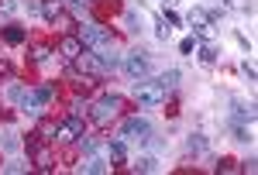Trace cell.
<instances>
[{"label":"cell","mask_w":258,"mask_h":175,"mask_svg":"<svg viewBox=\"0 0 258 175\" xmlns=\"http://www.w3.org/2000/svg\"><path fill=\"white\" fill-rule=\"evenodd\" d=\"M124 21H127V31H141V28H138V14H135V11H127V18H124Z\"/></svg>","instance_id":"cell-31"},{"label":"cell","mask_w":258,"mask_h":175,"mask_svg":"<svg viewBox=\"0 0 258 175\" xmlns=\"http://www.w3.org/2000/svg\"><path fill=\"white\" fill-rule=\"evenodd\" d=\"M217 172L234 175V172H241V161H234V158H220V161H217Z\"/></svg>","instance_id":"cell-18"},{"label":"cell","mask_w":258,"mask_h":175,"mask_svg":"<svg viewBox=\"0 0 258 175\" xmlns=\"http://www.w3.org/2000/svg\"><path fill=\"white\" fill-rule=\"evenodd\" d=\"M179 79H182V72H179V69H169V72H162V76L155 79V82H159L162 90H176V86H179Z\"/></svg>","instance_id":"cell-16"},{"label":"cell","mask_w":258,"mask_h":175,"mask_svg":"<svg viewBox=\"0 0 258 175\" xmlns=\"http://www.w3.org/2000/svg\"><path fill=\"white\" fill-rule=\"evenodd\" d=\"M52 24H59L62 31H73V28H76V21L69 18V14H66V11H62V14H59V18H55V21H52Z\"/></svg>","instance_id":"cell-25"},{"label":"cell","mask_w":258,"mask_h":175,"mask_svg":"<svg viewBox=\"0 0 258 175\" xmlns=\"http://www.w3.org/2000/svg\"><path fill=\"white\" fill-rule=\"evenodd\" d=\"M124 69H127V76H131V79H145V76H148V69H152V55L141 52V48H131V52L124 55Z\"/></svg>","instance_id":"cell-4"},{"label":"cell","mask_w":258,"mask_h":175,"mask_svg":"<svg viewBox=\"0 0 258 175\" xmlns=\"http://www.w3.org/2000/svg\"><path fill=\"white\" fill-rule=\"evenodd\" d=\"M255 168H258V165H255V158H248V161H244V165H241V172H248V175L255 172Z\"/></svg>","instance_id":"cell-37"},{"label":"cell","mask_w":258,"mask_h":175,"mask_svg":"<svg viewBox=\"0 0 258 175\" xmlns=\"http://www.w3.org/2000/svg\"><path fill=\"white\" fill-rule=\"evenodd\" d=\"M80 134H83V117L73 114V117H69V120L59 127V131H55V141H59V144H73Z\"/></svg>","instance_id":"cell-7"},{"label":"cell","mask_w":258,"mask_h":175,"mask_svg":"<svg viewBox=\"0 0 258 175\" xmlns=\"http://www.w3.org/2000/svg\"><path fill=\"white\" fill-rule=\"evenodd\" d=\"M14 11H18V0H0V14H7V18H11Z\"/></svg>","instance_id":"cell-29"},{"label":"cell","mask_w":258,"mask_h":175,"mask_svg":"<svg viewBox=\"0 0 258 175\" xmlns=\"http://www.w3.org/2000/svg\"><path fill=\"white\" fill-rule=\"evenodd\" d=\"M165 24H169V28H179V24H182V18H179L172 7H165Z\"/></svg>","instance_id":"cell-28"},{"label":"cell","mask_w":258,"mask_h":175,"mask_svg":"<svg viewBox=\"0 0 258 175\" xmlns=\"http://www.w3.org/2000/svg\"><path fill=\"white\" fill-rule=\"evenodd\" d=\"M76 38H80V45L86 48V52H107V48H114V35L103 28V24H86V28H80L76 31Z\"/></svg>","instance_id":"cell-1"},{"label":"cell","mask_w":258,"mask_h":175,"mask_svg":"<svg viewBox=\"0 0 258 175\" xmlns=\"http://www.w3.org/2000/svg\"><path fill=\"white\" fill-rule=\"evenodd\" d=\"M120 134L131 137V141H145V137L152 134V124H148L145 117H127V120H124V127H120Z\"/></svg>","instance_id":"cell-5"},{"label":"cell","mask_w":258,"mask_h":175,"mask_svg":"<svg viewBox=\"0 0 258 175\" xmlns=\"http://www.w3.org/2000/svg\"><path fill=\"white\" fill-rule=\"evenodd\" d=\"M234 141H241V144H248L251 137H248V131H244V127H234Z\"/></svg>","instance_id":"cell-32"},{"label":"cell","mask_w":258,"mask_h":175,"mask_svg":"<svg viewBox=\"0 0 258 175\" xmlns=\"http://www.w3.org/2000/svg\"><path fill=\"white\" fill-rule=\"evenodd\" d=\"M197 48H200V38H197V35H189V38L179 41V52H182V55H189V52H197Z\"/></svg>","instance_id":"cell-22"},{"label":"cell","mask_w":258,"mask_h":175,"mask_svg":"<svg viewBox=\"0 0 258 175\" xmlns=\"http://www.w3.org/2000/svg\"><path fill=\"white\" fill-rule=\"evenodd\" d=\"M86 4H100V0H86Z\"/></svg>","instance_id":"cell-39"},{"label":"cell","mask_w":258,"mask_h":175,"mask_svg":"<svg viewBox=\"0 0 258 175\" xmlns=\"http://www.w3.org/2000/svg\"><path fill=\"white\" fill-rule=\"evenodd\" d=\"M107 155H110V161H114V165H124V158H127L124 141H110V144H107Z\"/></svg>","instance_id":"cell-15"},{"label":"cell","mask_w":258,"mask_h":175,"mask_svg":"<svg viewBox=\"0 0 258 175\" xmlns=\"http://www.w3.org/2000/svg\"><path fill=\"white\" fill-rule=\"evenodd\" d=\"M38 97L45 100V103H52V97H55V86H52V82H45V86H38Z\"/></svg>","instance_id":"cell-27"},{"label":"cell","mask_w":258,"mask_h":175,"mask_svg":"<svg viewBox=\"0 0 258 175\" xmlns=\"http://www.w3.org/2000/svg\"><path fill=\"white\" fill-rule=\"evenodd\" d=\"M18 103H21V110H24V114H31V117L45 114V100L38 97V90H24V97H21Z\"/></svg>","instance_id":"cell-9"},{"label":"cell","mask_w":258,"mask_h":175,"mask_svg":"<svg viewBox=\"0 0 258 175\" xmlns=\"http://www.w3.org/2000/svg\"><path fill=\"white\" fill-rule=\"evenodd\" d=\"M76 62V69H80L83 76H90V79H97V76H103V62H100L93 52H80V55L73 58Z\"/></svg>","instance_id":"cell-6"},{"label":"cell","mask_w":258,"mask_h":175,"mask_svg":"<svg viewBox=\"0 0 258 175\" xmlns=\"http://www.w3.org/2000/svg\"><path fill=\"white\" fill-rule=\"evenodd\" d=\"M186 148H189L193 155H203V151H207V137H203V134H193L189 141H186Z\"/></svg>","instance_id":"cell-17"},{"label":"cell","mask_w":258,"mask_h":175,"mask_svg":"<svg viewBox=\"0 0 258 175\" xmlns=\"http://www.w3.org/2000/svg\"><path fill=\"white\" fill-rule=\"evenodd\" d=\"M48 55H52V52H48V45H35V55H31V58H35V62H45Z\"/></svg>","instance_id":"cell-30"},{"label":"cell","mask_w":258,"mask_h":175,"mask_svg":"<svg viewBox=\"0 0 258 175\" xmlns=\"http://www.w3.org/2000/svg\"><path fill=\"white\" fill-rule=\"evenodd\" d=\"M31 161H35V168H38V172H52V168H55V155H52L48 148H41V144L31 151Z\"/></svg>","instance_id":"cell-10"},{"label":"cell","mask_w":258,"mask_h":175,"mask_svg":"<svg viewBox=\"0 0 258 175\" xmlns=\"http://www.w3.org/2000/svg\"><path fill=\"white\" fill-rule=\"evenodd\" d=\"M0 148H4V151H18V148H21L18 134H14V131H7V134H4V141H0Z\"/></svg>","instance_id":"cell-20"},{"label":"cell","mask_w":258,"mask_h":175,"mask_svg":"<svg viewBox=\"0 0 258 175\" xmlns=\"http://www.w3.org/2000/svg\"><path fill=\"white\" fill-rule=\"evenodd\" d=\"M135 100H138V107H145V110H152V107H159V103H165V90H162L159 82H135Z\"/></svg>","instance_id":"cell-3"},{"label":"cell","mask_w":258,"mask_h":175,"mask_svg":"<svg viewBox=\"0 0 258 175\" xmlns=\"http://www.w3.org/2000/svg\"><path fill=\"white\" fill-rule=\"evenodd\" d=\"M162 4H165V7H172V4H176V0H162Z\"/></svg>","instance_id":"cell-38"},{"label":"cell","mask_w":258,"mask_h":175,"mask_svg":"<svg viewBox=\"0 0 258 175\" xmlns=\"http://www.w3.org/2000/svg\"><path fill=\"white\" fill-rule=\"evenodd\" d=\"M80 52H83V45H80V38H76V35H66V38L59 41V55L62 58H69V62H73Z\"/></svg>","instance_id":"cell-11"},{"label":"cell","mask_w":258,"mask_h":175,"mask_svg":"<svg viewBox=\"0 0 258 175\" xmlns=\"http://www.w3.org/2000/svg\"><path fill=\"white\" fill-rule=\"evenodd\" d=\"M11 72H14L11 62H0V79H11Z\"/></svg>","instance_id":"cell-34"},{"label":"cell","mask_w":258,"mask_h":175,"mask_svg":"<svg viewBox=\"0 0 258 175\" xmlns=\"http://www.w3.org/2000/svg\"><path fill=\"white\" fill-rule=\"evenodd\" d=\"M244 76L251 79V82H255V79H258V72H255V65H251V62H244Z\"/></svg>","instance_id":"cell-36"},{"label":"cell","mask_w":258,"mask_h":175,"mask_svg":"<svg viewBox=\"0 0 258 175\" xmlns=\"http://www.w3.org/2000/svg\"><path fill=\"white\" fill-rule=\"evenodd\" d=\"M55 131H59V127H55L52 120H45V117H38V137H52Z\"/></svg>","instance_id":"cell-23"},{"label":"cell","mask_w":258,"mask_h":175,"mask_svg":"<svg viewBox=\"0 0 258 175\" xmlns=\"http://www.w3.org/2000/svg\"><path fill=\"white\" fill-rule=\"evenodd\" d=\"M120 107H124V97H117V93H107V97L97 100V107L90 110V117H93L97 124H110V120L120 114Z\"/></svg>","instance_id":"cell-2"},{"label":"cell","mask_w":258,"mask_h":175,"mask_svg":"<svg viewBox=\"0 0 258 175\" xmlns=\"http://www.w3.org/2000/svg\"><path fill=\"white\" fill-rule=\"evenodd\" d=\"M59 14H62V0H41V18L48 21V24L59 18Z\"/></svg>","instance_id":"cell-14"},{"label":"cell","mask_w":258,"mask_h":175,"mask_svg":"<svg viewBox=\"0 0 258 175\" xmlns=\"http://www.w3.org/2000/svg\"><path fill=\"white\" fill-rule=\"evenodd\" d=\"M155 35H159V38H162V41L169 38V28H165V21H159V24H155Z\"/></svg>","instance_id":"cell-33"},{"label":"cell","mask_w":258,"mask_h":175,"mask_svg":"<svg viewBox=\"0 0 258 175\" xmlns=\"http://www.w3.org/2000/svg\"><path fill=\"white\" fill-rule=\"evenodd\" d=\"M186 21H189V24L197 28L203 38H210V35H214V18H210V14H207L203 7H193V11L186 14Z\"/></svg>","instance_id":"cell-8"},{"label":"cell","mask_w":258,"mask_h":175,"mask_svg":"<svg viewBox=\"0 0 258 175\" xmlns=\"http://www.w3.org/2000/svg\"><path fill=\"white\" fill-rule=\"evenodd\" d=\"M28 14H41V0H28Z\"/></svg>","instance_id":"cell-35"},{"label":"cell","mask_w":258,"mask_h":175,"mask_svg":"<svg viewBox=\"0 0 258 175\" xmlns=\"http://www.w3.org/2000/svg\"><path fill=\"white\" fill-rule=\"evenodd\" d=\"M83 172H90V175H100V172H107V165H103V161H100V158H86V165H80Z\"/></svg>","instance_id":"cell-19"},{"label":"cell","mask_w":258,"mask_h":175,"mask_svg":"<svg viewBox=\"0 0 258 175\" xmlns=\"http://www.w3.org/2000/svg\"><path fill=\"white\" fill-rule=\"evenodd\" d=\"M231 107H234V120H248V124L255 120V103H244V100H234Z\"/></svg>","instance_id":"cell-13"},{"label":"cell","mask_w":258,"mask_h":175,"mask_svg":"<svg viewBox=\"0 0 258 175\" xmlns=\"http://www.w3.org/2000/svg\"><path fill=\"white\" fill-rule=\"evenodd\" d=\"M200 58H203L207 65H214V62H217V48H214V45H203V48H200Z\"/></svg>","instance_id":"cell-24"},{"label":"cell","mask_w":258,"mask_h":175,"mask_svg":"<svg viewBox=\"0 0 258 175\" xmlns=\"http://www.w3.org/2000/svg\"><path fill=\"white\" fill-rule=\"evenodd\" d=\"M21 97H24V86H21V82H11V86H7V100H14V103H18Z\"/></svg>","instance_id":"cell-26"},{"label":"cell","mask_w":258,"mask_h":175,"mask_svg":"<svg viewBox=\"0 0 258 175\" xmlns=\"http://www.w3.org/2000/svg\"><path fill=\"white\" fill-rule=\"evenodd\" d=\"M159 168V161L152 155H145V158H138V165H135V172H155Z\"/></svg>","instance_id":"cell-21"},{"label":"cell","mask_w":258,"mask_h":175,"mask_svg":"<svg viewBox=\"0 0 258 175\" xmlns=\"http://www.w3.org/2000/svg\"><path fill=\"white\" fill-rule=\"evenodd\" d=\"M4 41H7V45H24V41H28V31H24L21 24H7V28H4Z\"/></svg>","instance_id":"cell-12"}]
</instances>
